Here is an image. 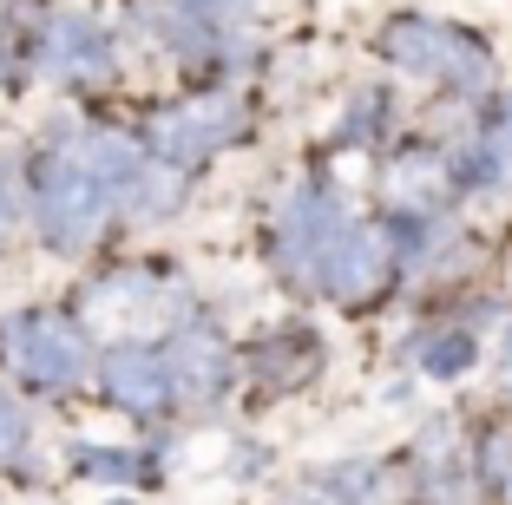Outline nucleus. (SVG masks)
<instances>
[{
  "mask_svg": "<svg viewBox=\"0 0 512 505\" xmlns=\"http://www.w3.org/2000/svg\"><path fill=\"white\" fill-rule=\"evenodd\" d=\"M106 204H112V197L99 191V178L86 171V158H79V151L46 158L40 191H33V210H40V230H46V243H53V250H79V243L99 230Z\"/></svg>",
  "mask_w": 512,
  "mask_h": 505,
  "instance_id": "1",
  "label": "nucleus"
},
{
  "mask_svg": "<svg viewBox=\"0 0 512 505\" xmlns=\"http://www.w3.org/2000/svg\"><path fill=\"white\" fill-rule=\"evenodd\" d=\"M7 355L33 387H73L86 374V335L53 309H27L7 322Z\"/></svg>",
  "mask_w": 512,
  "mask_h": 505,
  "instance_id": "2",
  "label": "nucleus"
},
{
  "mask_svg": "<svg viewBox=\"0 0 512 505\" xmlns=\"http://www.w3.org/2000/svg\"><path fill=\"white\" fill-rule=\"evenodd\" d=\"M348 223H342V204L322 191L296 197V204L283 210V223H276V263L296 276V283H322L335 263V250H342Z\"/></svg>",
  "mask_w": 512,
  "mask_h": 505,
  "instance_id": "3",
  "label": "nucleus"
},
{
  "mask_svg": "<svg viewBox=\"0 0 512 505\" xmlns=\"http://www.w3.org/2000/svg\"><path fill=\"white\" fill-rule=\"evenodd\" d=\"M237 132V105L230 99H217V92H204V99H184V105H171L165 119H158V151H165V164H197V158H211L224 138Z\"/></svg>",
  "mask_w": 512,
  "mask_h": 505,
  "instance_id": "4",
  "label": "nucleus"
},
{
  "mask_svg": "<svg viewBox=\"0 0 512 505\" xmlns=\"http://www.w3.org/2000/svg\"><path fill=\"white\" fill-rule=\"evenodd\" d=\"M106 394H112L119 407H132V414H158V407L178 394L165 348H145V342L112 348V355H106Z\"/></svg>",
  "mask_w": 512,
  "mask_h": 505,
  "instance_id": "5",
  "label": "nucleus"
},
{
  "mask_svg": "<svg viewBox=\"0 0 512 505\" xmlns=\"http://www.w3.org/2000/svg\"><path fill=\"white\" fill-rule=\"evenodd\" d=\"M388 269H394V237L388 230H348L342 250H335L329 276H322V289H335L342 302H362L375 296L381 283H388Z\"/></svg>",
  "mask_w": 512,
  "mask_h": 505,
  "instance_id": "6",
  "label": "nucleus"
},
{
  "mask_svg": "<svg viewBox=\"0 0 512 505\" xmlns=\"http://www.w3.org/2000/svg\"><path fill=\"white\" fill-rule=\"evenodd\" d=\"M165 361H171L178 394H191V401H211V394H224V381H230V355H224V342H217L211 328H184V335H171Z\"/></svg>",
  "mask_w": 512,
  "mask_h": 505,
  "instance_id": "7",
  "label": "nucleus"
},
{
  "mask_svg": "<svg viewBox=\"0 0 512 505\" xmlns=\"http://www.w3.org/2000/svg\"><path fill=\"white\" fill-rule=\"evenodd\" d=\"M381 53H388L394 66H407V73L447 79L453 73V53H460V33L440 27V20H394V27L381 33Z\"/></svg>",
  "mask_w": 512,
  "mask_h": 505,
  "instance_id": "8",
  "label": "nucleus"
},
{
  "mask_svg": "<svg viewBox=\"0 0 512 505\" xmlns=\"http://www.w3.org/2000/svg\"><path fill=\"white\" fill-rule=\"evenodd\" d=\"M106 40H99V27H86V20H53L46 27V66L66 79H99L106 73Z\"/></svg>",
  "mask_w": 512,
  "mask_h": 505,
  "instance_id": "9",
  "label": "nucleus"
},
{
  "mask_svg": "<svg viewBox=\"0 0 512 505\" xmlns=\"http://www.w3.org/2000/svg\"><path fill=\"white\" fill-rule=\"evenodd\" d=\"M79 158H86V171L99 178V191H106V197H132V191H138V178H145V164H138V145H132V138H119V132L86 138V145H79Z\"/></svg>",
  "mask_w": 512,
  "mask_h": 505,
  "instance_id": "10",
  "label": "nucleus"
},
{
  "mask_svg": "<svg viewBox=\"0 0 512 505\" xmlns=\"http://www.w3.org/2000/svg\"><path fill=\"white\" fill-rule=\"evenodd\" d=\"M440 178H453V171H440V158H427V151H407V158L394 164V191H401V204H414V210L434 204Z\"/></svg>",
  "mask_w": 512,
  "mask_h": 505,
  "instance_id": "11",
  "label": "nucleus"
},
{
  "mask_svg": "<svg viewBox=\"0 0 512 505\" xmlns=\"http://www.w3.org/2000/svg\"><path fill=\"white\" fill-rule=\"evenodd\" d=\"M309 368H316V335H309V328H296V335H289V348H276V335H270V348H263V374H270L276 387L302 381Z\"/></svg>",
  "mask_w": 512,
  "mask_h": 505,
  "instance_id": "12",
  "label": "nucleus"
},
{
  "mask_svg": "<svg viewBox=\"0 0 512 505\" xmlns=\"http://www.w3.org/2000/svg\"><path fill=\"white\" fill-rule=\"evenodd\" d=\"M473 361H480V342H473V335H434V342L421 348V368H427V374H440V381L467 374Z\"/></svg>",
  "mask_w": 512,
  "mask_h": 505,
  "instance_id": "13",
  "label": "nucleus"
},
{
  "mask_svg": "<svg viewBox=\"0 0 512 505\" xmlns=\"http://www.w3.org/2000/svg\"><path fill=\"white\" fill-rule=\"evenodd\" d=\"M178 197H184V178H178V164H151L145 178H138L132 204L145 210V217H165V210H178Z\"/></svg>",
  "mask_w": 512,
  "mask_h": 505,
  "instance_id": "14",
  "label": "nucleus"
},
{
  "mask_svg": "<svg viewBox=\"0 0 512 505\" xmlns=\"http://www.w3.org/2000/svg\"><path fill=\"white\" fill-rule=\"evenodd\" d=\"M480 479L493 486V499L512 505V427H493L480 446Z\"/></svg>",
  "mask_w": 512,
  "mask_h": 505,
  "instance_id": "15",
  "label": "nucleus"
},
{
  "mask_svg": "<svg viewBox=\"0 0 512 505\" xmlns=\"http://www.w3.org/2000/svg\"><path fill=\"white\" fill-rule=\"evenodd\" d=\"M73 466L92 473V479H132V453H92V446H79Z\"/></svg>",
  "mask_w": 512,
  "mask_h": 505,
  "instance_id": "16",
  "label": "nucleus"
},
{
  "mask_svg": "<svg viewBox=\"0 0 512 505\" xmlns=\"http://www.w3.org/2000/svg\"><path fill=\"white\" fill-rule=\"evenodd\" d=\"M20 446H27V414H20V401L0 394V460H20Z\"/></svg>",
  "mask_w": 512,
  "mask_h": 505,
  "instance_id": "17",
  "label": "nucleus"
},
{
  "mask_svg": "<svg viewBox=\"0 0 512 505\" xmlns=\"http://www.w3.org/2000/svg\"><path fill=\"white\" fill-rule=\"evenodd\" d=\"M7 217H14V191H7V178H0V230H7Z\"/></svg>",
  "mask_w": 512,
  "mask_h": 505,
  "instance_id": "18",
  "label": "nucleus"
},
{
  "mask_svg": "<svg viewBox=\"0 0 512 505\" xmlns=\"http://www.w3.org/2000/svg\"><path fill=\"white\" fill-rule=\"evenodd\" d=\"M506 387H512V342H506Z\"/></svg>",
  "mask_w": 512,
  "mask_h": 505,
  "instance_id": "19",
  "label": "nucleus"
},
{
  "mask_svg": "<svg viewBox=\"0 0 512 505\" xmlns=\"http://www.w3.org/2000/svg\"><path fill=\"white\" fill-rule=\"evenodd\" d=\"M112 505H132V499H112Z\"/></svg>",
  "mask_w": 512,
  "mask_h": 505,
  "instance_id": "20",
  "label": "nucleus"
}]
</instances>
